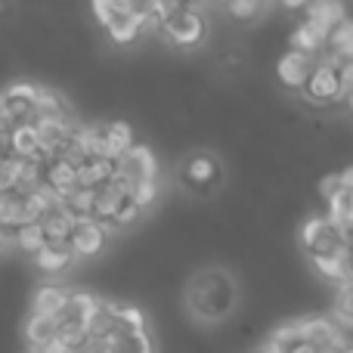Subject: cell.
Wrapping results in <instances>:
<instances>
[{
    "label": "cell",
    "instance_id": "cell-21",
    "mask_svg": "<svg viewBox=\"0 0 353 353\" xmlns=\"http://www.w3.org/2000/svg\"><path fill=\"white\" fill-rule=\"evenodd\" d=\"M65 115H72V112H68V103L62 99V93H56L47 84H37L34 118H65Z\"/></svg>",
    "mask_w": 353,
    "mask_h": 353
},
{
    "label": "cell",
    "instance_id": "cell-25",
    "mask_svg": "<svg viewBox=\"0 0 353 353\" xmlns=\"http://www.w3.org/2000/svg\"><path fill=\"white\" fill-rule=\"evenodd\" d=\"M329 47H332V53H335L338 62L353 59V22H350V19H347V22H341L335 31H332Z\"/></svg>",
    "mask_w": 353,
    "mask_h": 353
},
{
    "label": "cell",
    "instance_id": "cell-12",
    "mask_svg": "<svg viewBox=\"0 0 353 353\" xmlns=\"http://www.w3.org/2000/svg\"><path fill=\"white\" fill-rule=\"evenodd\" d=\"M10 152L19 155V159H28V161H41L47 165V152L41 149V137H37V128L34 121H25V124H16L10 130Z\"/></svg>",
    "mask_w": 353,
    "mask_h": 353
},
{
    "label": "cell",
    "instance_id": "cell-31",
    "mask_svg": "<svg viewBox=\"0 0 353 353\" xmlns=\"http://www.w3.org/2000/svg\"><path fill=\"white\" fill-rule=\"evenodd\" d=\"M285 10H307V6L313 3V0H279Z\"/></svg>",
    "mask_w": 353,
    "mask_h": 353
},
{
    "label": "cell",
    "instance_id": "cell-33",
    "mask_svg": "<svg viewBox=\"0 0 353 353\" xmlns=\"http://www.w3.org/2000/svg\"><path fill=\"white\" fill-rule=\"evenodd\" d=\"M341 183H344V189H353V165L341 171Z\"/></svg>",
    "mask_w": 353,
    "mask_h": 353
},
{
    "label": "cell",
    "instance_id": "cell-35",
    "mask_svg": "<svg viewBox=\"0 0 353 353\" xmlns=\"http://www.w3.org/2000/svg\"><path fill=\"white\" fill-rule=\"evenodd\" d=\"M347 103H350V109H353V97H347Z\"/></svg>",
    "mask_w": 353,
    "mask_h": 353
},
{
    "label": "cell",
    "instance_id": "cell-30",
    "mask_svg": "<svg viewBox=\"0 0 353 353\" xmlns=\"http://www.w3.org/2000/svg\"><path fill=\"white\" fill-rule=\"evenodd\" d=\"M344 189V183H341V174H329V176H323V183H319V195H323V201L329 205L332 199H335L338 192Z\"/></svg>",
    "mask_w": 353,
    "mask_h": 353
},
{
    "label": "cell",
    "instance_id": "cell-3",
    "mask_svg": "<svg viewBox=\"0 0 353 353\" xmlns=\"http://www.w3.org/2000/svg\"><path fill=\"white\" fill-rule=\"evenodd\" d=\"M304 99L313 105H335L338 99H344V81H341V62L338 59H325V62H316L307 78V87L304 90Z\"/></svg>",
    "mask_w": 353,
    "mask_h": 353
},
{
    "label": "cell",
    "instance_id": "cell-19",
    "mask_svg": "<svg viewBox=\"0 0 353 353\" xmlns=\"http://www.w3.org/2000/svg\"><path fill=\"white\" fill-rule=\"evenodd\" d=\"M28 223V214H25V201L19 192H0V226L10 232H16L19 226Z\"/></svg>",
    "mask_w": 353,
    "mask_h": 353
},
{
    "label": "cell",
    "instance_id": "cell-9",
    "mask_svg": "<svg viewBox=\"0 0 353 353\" xmlns=\"http://www.w3.org/2000/svg\"><path fill=\"white\" fill-rule=\"evenodd\" d=\"M109 245V226H103L99 220L87 217L78 220L74 226V236H72V251L74 257H99Z\"/></svg>",
    "mask_w": 353,
    "mask_h": 353
},
{
    "label": "cell",
    "instance_id": "cell-37",
    "mask_svg": "<svg viewBox=\"0 0 353 353\" xmlns=\"http://www.w3.org/2000/svg\"><path fill=\"white\" fill-rule=\"evenodd\" d=\"M28 353H41V350H28Z\"/></svg>",
    "mask_w": 353,
    "mask_h": 353
},
{
    "label": "cell",
    "instance_id": "cell-5",
    "mask_svg": "<svg viewBox=\"0 0 353 353\" xmlns=\"http://www.w3.org/2000/svg\"><path fill=\"white\" fill-rule=\"evenodd\" d=\"M205 31H208V22L195 6H180V10L171 12V19L161 25V34L171 43H176V47H195V43H201Z\"/></svg>",
    "mask_w": 353,
    "mask_h": 353
},
{
    "label": "cell",
    "instance_id": "cell-28",
    "mask_svg": "<svg viewBox=\"0 0 353 353\" xmlns=\"http://www.w3.org/2000/svg\"><path fill=\"white\" fill-rule=\"evenodd\" d=\"M226 10H230V16L239 19V22H251V19L263 10V0H230Z\"/></svg>",
    "mask_w": 353,
    "mask_h": 353
},
{
    "label": "cell",
    "instance_id": "cell-23",
    "mask_svg": "<svg viewBox=\"0 0 353 353\" xmlns=\"http://www.w3.org/2000/svg\"><path fill=\"white\" fill-rule=\"evenodd\" d=\"M12 242H16L19 251H28V254L34 257L37 251L47 245V236H43L41 223H25V226H19V230L12 232Z\"/></svg>",
    "mask_w": 353,
    "mask_h": 353
},
{
    "label": "cell",
    "instance_id": "cell-29",
    "mask_svg": "<svg viewBox=\"0 0 353 353\" xmlns=\"http://www.w3.org/2000/svg\"><path fill=\"white\" fill-rule=\"evenodd\" d=\"M130 195H134V201L146 211L149 205L155 201V195H159V180H149V183H137L134 189H130Z\"/></svg>",
    "mask_w": 353,
    "mask_h": 353
},
{
    "label": "cell",
    "instance_id": "cell-18",
    "mask_svg": "<svg viewBox=\"0 0 353 353\" xmlns=\"http://www.w3.org/2000/svg\"><path fill=\"white\" fill-rule=\"evenodd\" d=\"M68 294L62 285H41L34 292V298H31V313H41V316H59L62 307L68 304Z\"/></svg>",
    "mask_w": 353,
    "mask_h": 353
},
{
    "label": "cell",
    "instance_id": "cell-27",
    "mask_svg": "<svg viewBox=\"0 0 353 353\" xmlns=\"http://www.w3.org/2000/svg\"><path fill=\"white\" fill-rule=\"evenodd\" d=\"M335 319H338V323L353 325V279L338 285V294H335Z\"/></svg>",
    "mask_w": 353,
    "mask_h": 353
},
{
    "label": "cell",
    "instance_id": "cell-13",
    "mask_svg": "<svg viewBox=\"0 0 353 353\" xmlns=\"http://www.w3.org/2000/svg\"><path fill=\"white\" fill-rule=\"evenodd\" d=\"M307 22L310 25H316L323 34H329L332 37V31L338 28L341 22H347V10H344V3L341 0H313L310 6H307Z\"/></svg>",
    "mask_w": 353,
    "mask_h": 353
},
{
    "label": "cell",
    "instance_id": "cell-20",
    "mask_svg": "<svg viewBox=\"0 0 353 353\" xmlns=\"http://www.w3.org/2000/svg\"><path fill=\"white\" fill-rule=\"evenodd\" d=\"M323 47H329V34H323V31H319L316 25H310L307 19L292 31V50H301V53L313 56Z\"/></svg>",
    "mask_w": 353,
    "mask_h": 353
},
{
    "label": "cell",
    "instance_id": "cell-16",
    "mask_svg": "<svg viewBox=\"0 0 353 353\" xmlns=\"http://www.w3.org/2000/svg\"><path fill=\"white\" fill-rule=\"evenodd\" d=\"M130 146H137L134 140V128L128 121H109L103 124V155H112V159H121Z\"/></svg>",
    "mask_w": 353,
    "mask_h": 353
},
{
    "label": "cell",
    "instance_id": "cell-11",
    "mask_svg": "<svg viewBox=\"0 0 353 353\" xmlns=\"http://www.w3.org/2000/svg\"><path fill=\"white\" fill-rule=\"evenodd\" d=\"M37 223L43 226V236H47V245H72L74 226H78V217L65 208V201H59L56 208H50Z\"/></svg>",
    "mask_w": 353,
    "mask_h": 353
},
{
    "label": "cell",
    "instance_id": "cell-32",
    "mask_svg": "<svg viewBox=\"0 0 353 353\" xmlns=\"http://www.w3.org/2000/svg\"><path fill=\"white\" fill-rule=\"evenodd\" d=\"M10 12H16V0H0V19L10 16Z\"/></svg>",
    "mask_w": 353,
    "mask_h": 353
},
{
    "label": "cell",
    "instance_id": "cell-14",
    "mask_svg": "<svg viewBox=\"0 0 353 353\" xmlns=\"http://www.w3.org/2000/svg\"><path fill=\"white\" fill-rule=\"evenodd\" d=\"M43 183H47L59 199H65L68 192L78 189V165L68 159H50L47 165H43Z\"/></svg>",
    "mask_w": 353,
    "mask_h": 353
},
{
    "label": "cell",
    "instance_id": "cell-2",
    "mask_svg": "<svg viewBox=\"0 0 353 353\" xmlns=\"http://www.w3.org/2000/svg\"><path fill=\"white\" fill-rule=\"evenodd\" d=\"M301 245L310 254V261H325V257H344L350 254V245L344 242L338 223L323 214V217H310L301 226Z\"/></svg>",
    "mask_w": 353,
    "mask_h": 353
},
{
    "label": "cell",
    "instance_id": "cell-4",
    "mask_svg": "<svg viewBox=\"0 0 353 353\" xmlns=\"http://www.w3.org/2000/svg\"><path fill=\"white\" fill-rule=\"evenodd\" d=\"M220 180H223V168H220L217 155L211 152H192L180 168V183L189 192L208 195L220 186Z\"/></svg>",
    "mask_w": 353,
    "mask_h": 353
},
{
    "label": "cell",
    "instance_id": "cell-24",
    "mask_svg": "<svg viewBox=\"0 0 353 353\" xmlns=\"http://www.w3.org/2000/svg\"><path fill=\"white\" fill-rule=\"evenodd\" d=\"M62 201H65V208H68V211H72L78 220H87V217H93V201H97V189L78 186L74 192H68Z\"/></svg>",
    "mask_w": 353,
    "mask_h": 353
},
{
    "label": "cell",
    "instance_id": "cell-7",
    "mask_svg": "<svg viewBox=\"0 0 353 353\" xmlns=\"http://www.w3.org/2000/svg\"><path fill=\"white\" fill-rule=\"evenodd\" d=\"M118 174L130 183V189L137 183H149V180H159V161H155V152L149 146H130L128 152L118 159Z\"/></svg>",
    "mask_w": 353,
    "mask_h": 353
},
{
    "label": "cell",
    "instance_id": "cell-36",
    "mask_svg": "<svg viewBox=\"0 0 353 353\" xmlns=\"http://www.w3.org/2000/svg\"><path fill=\"white\" fill-rule=\"evenodd\" d=\"M344 353H353V347H344Z\"/></svg>",
    "mask_w": 353,
    "mask_h": 353
},
{
    "label": "cell",
    "instance_id": "cell-8",
    "mask_svg": "<svg viewBox=\"0 0 353 353\" xmlns=\"http://www.w3.org/2000/svg\"><path fill=\"white\" fill-rule=\"evenodd\" d=\"M105 353H155V341L146 329H134V325L121 323L118 313V325L109 338H105Z\"/></svg>",
    "mask_w": 353,
    "mask_h": 353
},
{
    "label": "cell",
    "instance_id": "cell-1",
    "mask_svg": "<svg viewBox=\"0 0 353 353\" xmlns=\"http://www.w3.org/2000/svg\"><path fill=\"white\" fill-rule=\"evenodd\" d=\"M239 298V288L232 276L220 267H208L189 279L186 285V307L201 323H220L232 313Z\"/></svg>",
    "mask_w": 353,
    "mask_h": 353
},
{
    "label": "cell",
    "instance_id": "cell-6",
    "mask_svg": "<svg viewBox=\"0 0 353 353\" xmlns=\"http://www.w3.org/2000/svg\"><path fill=\"white\" fill-rule=\"evenodd\" d=\"M34 105H37V84H31V81H16L6 90H0V112H3V118L12 128L34 121Z\"/></svg>",
    "mask_w": 353,
    "mask_h": 353
},
{
    "label": "cell",
    "instance_id": "cell-15",
    "mask_svg": "<svg viewBox=\"0 0 353 353\" xmlns=\"http://www.w3.org/2000/svg\"><path fill=\"white\" fill-rule=\"evenodd\" d=\"M22 332H25V344H28V350H47L50 344H56V338H59V325H56V319L41 316V313H28Z\"/></svg>",
    "mask_w": 353,
    "mask_h": 353
},
{
    "label": "cell",
    "instance_id": "cell-34",
    "mask_svg": "<svg viewBox=\"0 0 353 353\" xmlns=\"http://www.w3.org/2000/svg\"><path fill=\"white\" fill-rule=\"evenodd\" d=\"M10 236H12V232H10V230H3V226H0V251H3V245L10 242Z\"/></svg>",
    "mask_w": 353,
    "mask_h": 353
},
{
    "label": "cell",
    "instance_id": "cell-17",
    "mask_svg": "<svg viewBox=\"0 0 353 353\" xmlns=\"http://www.w3.org/2000/svg\"><path fill=\"white\" fill-rule=\"evenodd\" d=\"M74 261V251L72 245H43L41 251L34 254V267L41 270V273H65L68 267H72Z\"/></svg>",
    "mask_w": 353,
    "mask_h": 353
},
{
    "label": "cell",
    "instance_id": "cell-10",
    "mask_svg": "<svg viewBox=\"0 0 353 353\" xmlns=\"http://www.w3.org/2000/svg\"><path fill=\"white\" fill-rule=\"evenodd\" d=\"M313 56L301 53V50H288V53H282V59L276 62V74H279L282 87H288V90H304L307 87V78H310L313 72Z\"/></svg>",
    "mask_w": 353,
    "mask_h": 353
},
{
    "label": "cell",
    "instance_id": "cell-26",
    "mask_svg": "<svg viewBox=\"0 0 353 353\" xmlns=\"http://www.w3.org/2000/svg\"><path fill=\"white\" fill-rule=\"evenodd\" d=\"M329 217L335 223H353V189H341L329 201Z\"/></svg>",
    "mask_w": 353,
    "mask_h": 353
},
{
    "label": "cell",
    "instance_id": "cell-22",
    "mask_svg": "<svg viewBox=\"0 0 353 353\" xmlns=\"http://www.w3.org/2000/svg\"><path fill=\"white\" fill-rule=\"evenodd\" d=\"M109 37L115 43H121V47H128V43H134L137 37L143 34V12H134V16H124L118 19L115 25H109Z\"/></svg>",
    "mask_w": 353,
    "mask_h": 353
}]
</instances>
